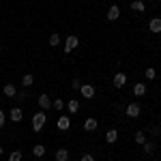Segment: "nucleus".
Returning <instances> with one entry per match:
<instances>
[{
  "mask_svg": "<svg viewBox=\"0 0 161 161\" xmlns=\"http://www.w3.org/2000/svg\"><path fill=\"white\" fill-rule=\"evenodd\" d=\"M142 148H144V153H146V155H155V150H157V146H155V142H150V140H146V142L142 144Z\"/></svg>",
  "mask_w": 161,
  "mask_h": 161,
  "instance_id": "obj_15",
  "label": "nucleus"
},
{
  "mask_svg": "<svg viewBox=\"0 0 161 161\" xmlns=\"http://www.w3.org/2000/svg\"><path fill=\"white\" fill-rule=\"evenodd\" d=\"M77 43H80V39L75 37V35H69V37L64 39V47H62V50H64V54H71V52L77 47Z\"/></svg>",
  "mask_w": 161,
  "mask_h": 161,
  "instance_id": "obj_2",
  "label": "nucleus"
},
{
  "mask_svg": "<svg viewBox=\"0 0 161 161\" xmlns=\"http://www.w3.org/2000/svg\"><path fill=\"white\" fill-rule=\"evenodd\" d=\"M71 88H73V90H80V88H82V82H80V80H73V82H71Z\"/></svg>",
  "mask_w": 161,
  "mask_h": 161,
  "instance_id": "obj_27",
  "label": "nucleus"
},
{
  "mask_svg": "<svg viewBox=\"0 0 161 161\" xmlns=\"http://www.w3.org/2000/svg\"><path fill=\"white\" fill-rule=\"evenodd\" d=\"M22 84H24L26 88H30V86H32V84H35V77H32V75H30V73H26L24 77H22Z\"/></svg>",
  "mask_w": 161,
  "mask_h": 161,
  "instance_id": "obj_20",
  "label": "nucleus"
},
{
  "mask_svg": "<svg viewBox=\"0 0 161 161\" xmlns=\"http://www.w3.org/2000/svg\"><path fill=\"white\" fill-rule=\"evenodd\" d=\"M56 161H69V150L67 148H58L56 150Z\"/></svg>",
  "mask_w": 161,
  "mask_h": 161,
  "instance_id": "obj_18",
  "label": "nucleus"
},
{
  "mask_svg": "<svg viewBox=\"0 0 161 161\" xmlns=\"http://www.w3.org/2000/svg\"><path fill=\"white\" fill-rule=\"evenodd\" d=\"M4 123H7V116H4V112H2V108H0V129L4 127Z\"/></svg>",
  "mask_w": 161,
  "mask_h": 161,
  "instance_id": "obj_28",
  "label": "nucleus"
},
{
  "mask_svg": "<svg viewBox=\"0 0 161 161\" xmlns=\"http://www.w3.org/2000/svg\"><path fill=\"white\" fill-rule=\"evenodd\" d=\"M80 161H95V157H92V155H88V153H86V155H82V159H80Z\"/></svg>",
  "mask_w": 161,
  "mask_h": 161,
  "instance_id": "obj_29",
  "label": "nucleus"
},
{
  "mask_svg": "<svg viewBox=\"0 0 161 161\" xmlns=\"http://www.w3.org/2000/svg\"><path fill=\"white\" fill-rule=\"evenodd\" d=\"M153 136H161V127H153Z\"/></svg>",
  "mask_w": 161,
  "mask_h": 161,
  "instance_id": "obj_30",
  "label": "nucleus"
},
{
  "mask_svg": "<svg viewBox=\"0 0 161 161\" xmlns=\"http://www.w3.org/2000/svg\"><path fill=\"white\" fill-rule=\"evenodd\" d=\"M22 150H11V155H9V161H22Z\"/></svg>",
  "mask_w": 161,
  "mask_h": 161,
  "instance_id": "obj_21",
  "label": "nucleus"
},
{
  "mask_svg": "<svg viewBox=\"0 0 161 161\" xmlns=\"http://www.w3.org/2000/svg\"><path fill=\"white\" fill-rule=\"evenodd\" d=\"M28 99V90H17V101H26Z\"/></svg>",
  "mask_w": 161,
  "mask_h": 161,
  "instance_id": "obj_26",
  "label": "nucleus"
},
{
  "mask_svg": "<svg viewBox=\"0 0 161 161\" xmlns=\"http://www.w3.org/2000/svg\"><path fill=\"white\" fill-rule=\"evenodd\" d=\"M0 155H2V146H0Z\"/></svg>",
  "mask_w": 161,
  "mask_h": 161,
  "instance_id": "obj_31",
  "label": "nucleus"
},
{
  "mask_svg": "<svg viewBox=\"0 0 161 161\" xmlns=\"http://www.w3.org/2000/svg\"><path fill=\"white\" fill-rule=\"evenodd\" d=\"M97 127H99V123H97V118H92V116L84 120V129H86V131H95Z\"/></svg>",
  "mask_w": 161,
  "mask_h": 161,
  "instance_id": "obj_13",
  "label": "nucleus"
},
{
  "mask_svg": "<svg viewBox=\"0 0 161 161\" xmlns=\"http://www.w3.org/2000/svg\"><path fill=\"white\" fill-rule=\"evenodd\" d=\"M69 108V114H77L80 112V101L77 99H69V103H64Z\"/></svg>",
  "mask_w": 161,
  "mask_h": 161,
  "instance_id": "obj_14",
  "label": "nucleus"
},
{
  "mask_svg": "<svg viewBox=\"0 0 161 161\" xmlns=\"http://www.w3.org/2000/svg\"><path fill=\"white\" fill-rule=\"evenodd\" d=\"M52 105H54V110L60 112L62 108H64V101H62V99H54V101H52Z\"/></svg>",
  "mask_w": 161,
  "mask_h": 161,
  "instance_id": "obj_24",
  "label": "nucleus"
},
{
  "mask_svg": "<svg viewBox=\"0 0 161 161\" xmlns=\"http://www.w3.org/2000/svg\"><path fill=\"white\" fill-rule=\"evenodd\" d=\"M144 75H146V80H155V75H157V71H155L153 67H148V69L144 71Z\"/></svg>",
  "mask_w": 161,
  "mask_h": 161,
  "instance_id": "obj_25",
  "label": "nucleus"
},
{
  "mask_svg": "<svg viewBox=\"0 0 161 161\" xmlns=\"http://www.w3.org/2000/svg\"><path fill=\"white\" fill-rule=\"evenodd\" d=\"M32 155H35V157H43V155H45V146H43V144H35Z\"/></svg>",
  "mask_w": 161,
  "mask_h": 161,
  "instance_id": "obj_19",
  "label": "nucleus"
},
{
  "mask_svg": "<svg viewBox=\"0 0 161 161\" xmlns=\"http://www.w3.org/2000/svg\"><path fill=\"white\" fill-rule=\"evenodd\" d=\"M133 95H136V97H144V95H146V84H144V82H137L136 86H133Z\"/></svg>",
  "mask_w": 161,
  "mask_h": 161,
  "instance_id": "obj_12",
  "label": "nucleus"
},
{
  "mask_svg": "<svg viewBox=\"0 0 161 161\" xmlns=\"http://www.w3.org/2000/svg\"><path fill=\"white\" fill-rule=\"evenodd\" d=\"M37 101H39V108H41L43 112H45V110H50V108H52V99L47 97V95H41V97H39Z\"/></svg>",
  "mask_w": 161,
  "mask_h": 161,
  "instance_id": "obj_11",
  "label": "nucleus"
},
{
  "mask_svg": "<svg viewBox=\"0 0 161 161\" xmlns=\"http://www.w3.org/2000/svg\"><path fill=\"white\" fill-rule=\"evenodd\" d=\"M9 118H11L13 123H22V118H24V112L19 110V108H13V110L9 112Z\"/></svg>",
  "mask_w": 161,
  "mask_h": 161,
  "instance_id": "obj_9",
  "label": "nucleus"
},
{
  "mask_svg": "<svg viewBox=\"0 0 161 161\" xmlns=\"http://www.w3.org/2000/svg\"><path fill=\"white\" fill-rule=\"evenodd\" d=\"M56 127H58L60 131H69V127H71V118H69V116H60L58 123H56Z\"/></svg>",
  "mask_w": 161,
  "mask_h": 161,
  "instance_id": "obj_8",
  "label": "nucleus"
},
{
  "mask_svg": "<svg viewBox=\"0 0 161 161\" xmlns=\"http://www.w3.org/2000/svg\"><path fill=\"white\" fill-rule=\"evenodd\" d=\"M131 9L137 11V13H144V11H146V4H144L142 0H133V2H131Z\"/></svg>",
  "mask_w": 161,
  "mask_h": 161,
  "instance_id": "obj_17",
  "label": "nucleus"
},
{
  "mask_svg": "<svg viewBox=\"0 0 161 161\" xmlns=\"http://www.w3.org/2000/svg\"><path fill=\"white\" fill-rule=\"evenodd\" d=\"M116 140H118V131H116V129H110V131L105 133V142H108V144H114Z\"/></svg>",
  "mask_w": 161,
  "mask_h": 161,
  "instance_id": "obj_16",
  "label": "nucleus"
},
{
  "mask_svg": "<svg viewBox=\"0 0 161 161\" xmlns=\"http://www.w3.org/2000/svg\"><path fill=\"white\" fill-rule=\"evenodd\" d=\"M140 105H137V103H129V105H127V116H129V118H137V116H140Z\"/></svg>",
  "mask_w": 161,
  "mask_h": 161,
  "instance_id": "obj_7",
  "label": "nucleus"
},
{
  "mask_svg": "<svg viewBox=\"0 0 161 161\" xmlns=\"http://www.w3.org/2000/svg\"><path fill=\"white\" fill-rule=\"evenodd\" d=\"M148 30L150 32H155V35H159L161 32V17H153L148 22Z\"/></svg>",
  "mask_w": 161,
  "mask_h": 161,
  "instance_id": "obj_4",
  "label": "nucleus"
},
{
  "mask_svg": "<svg viewBox=\"0 0 161 161\" xmlns=\"http://www.w3.org/2000/svg\"><path fill=\"white\" fill-rule=\"evenodd\" d=\"M45 120H47V116H45V112H43V110L37 112V114L32 116V129H35V133L41 131V129L45 127Z\"/></svg>",
  "mask_w": 161,
  "mask_h": 161,
  "instance_id": "obj_1",
  "label": "nucleus"
},
{
  "mask_svg": "<svg viewBox=\"0 0 161 161\" xmlns=\"http://www.w3.org/2000/svg\"><path fill=\"white\" fill-rule=\"evenodd\" d=\"M50 45H52V47H56V45H60V35H56V32H54V35L50 37Z\"/></svg>",
  "mask_w": 161,
  "mask_h": 161,
  "instance_id": "obj_23",
  "label": "nucleus"
},
{
  "mask_svg": "<svg viewBox=\"0 0 161 161\" xmlns=\"http://www.w3.org/2000/svg\"><path fill=\"white\" fill-rule=\"evenodd\" d=\"M112 84H114V88H123L125 84H127V75L125 73H116L114 80H112Z\"/></svg>",
  "mask_w": 161,
  "mask_h": 161,
  "instance_id": "obj_6",
  "label": "nucleus"
},
{
  "mask_svg": "<svg viewBox=\"0 0 161 161\" xmlns=\"http://www.w3.org/2000/svg\"><path fill=\"white\" fill-rule=\"evenodd\" d=\"M118 17H120V7L112 4L110 9H108V19H110V22H116Z\"/></svg>",
  "mask_w": 161,
  "mask_h": 161,
  "instance_id": "obj_5",
  "label": "nucleus"
},
{
  "mask_svg": "<svg viewBox=\"0 0 161 161\" xmlns=\"http://www.w3.org/2000/svg\"><path fill=\"white\" fill-rule=\"evenodd\" d=\"M80 92H82V97H86V99H92V97H95V86H92V84H82Z\"/></svg>",
  "mask_w": 161,
  "mask_h": 161,
  "instance_id": "obj_3",
  "label": "nucleus"
},
{
  "mask_svg": "<svg viewBox=\"0 0 161 161\" xmlns=\"http://www.w3.org/2000/svg\"><path fill=\"white\" fill-rule=\"evenodd\" d=\"M2 92H4V97H9V99L17 97V88H15V84H4Z\"/></svg>",
  "mask_w": 161,
  "mask_h": 161,
  "instance_id": "obj_10",
  "label": "nucleus"
},
{
  "mask_svg": "<svg viewBox=\"0 0 161 161\" xmlns=\"http://www.w3.org/2000/svg\"><path fill=\"white\" fill-rule=\"evenodd\" d=\"M144 142H146V136H144V131H137V133H136V144H137V146H142Z\"/></svg>",
  "mask_w": 161,
  "mask_h": 161,
  "instance_id": "obj_22",
  "label": "nucleus"
}]
</instances>
